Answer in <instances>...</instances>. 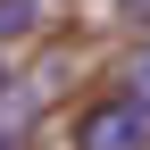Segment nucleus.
<instances>
[{"instance_id": "nucleus-3", "label": "nucleus", "mask_w": 150, "mask_h": 150, "mask_svg": "<svg viewBox=\"0 0 150 150\" xmlns=\"http://www.w3.org/2000/svg\"><path fill=\"white\" fill-rule=\"evenodd\" d=\"M125 92H134V100H150V33H142V50H134V67H125Z\"/></svg>"}, {"instance_id": "nucleus-1", "label": "nucleus", "mask_w": 150, "mask_h": 150, "mask_svg": "<svg viewBox=\"0 0 150 150\" xmlns=\"http://www.w3.org/2000/svg\"><path fill=\"white\" fill-rule=\"evenodd\" d=\"M75 150H150V100L100 92V100L75 117Z\"/></svg>"}, {"instance_id": "nucleus-4", "label": "nucleus", "mask_w": 150, "mask_h": 150, "mask_svg": "<svg viewBox=\"0 0 150 150\" xmlns=\"http://www.w3.org/2000/svg\"><path fill=\"white\" fill-rule=\"evenodd\" d=\"M117 8H125V17H142V25H150V0H117Z\"/></svg>"}, {"instance_id": "nucleus-6", "label": "nucleus", "mask_w": 150, "mask_h": 150, "mask_svg": "<svg viewBox=\"0 0 150 150\" xmlns=\"http://www.w3.org/2000/svg\"><path fill=\"white\" fill-rule=\"evenodd\" d=\"M0 83H8V67H0Z\"/></svg>"}, {"instance_id": "nucleus-5", "label": "nucleus", "mask_w": 150, "mask_h": 150, "mask_svg": "<svg viewBox=\"0 0 150 150\" xmlns=\"http://www.w3.org/2000/svg\"><path fill=\"white\" fill-rule=\"evenodd\" d=\"M0 150H17V134H0Z\"/></svg>"}, {"instance_id": "nucleus-2", "label": "nucleus", "mask_w": 150, "mask_h": 150, "mask_svg": "<svg viewBox=\"0 0 150 150\" xmlns=\"http://www.w3.org/2000/svg\"><path fill=\"white\" fill-rule=\"evenodd\" d=\"M42 8H50V0H0V50L25 42V33H42V25H50Z\"/></svg>"}]
</instances>
